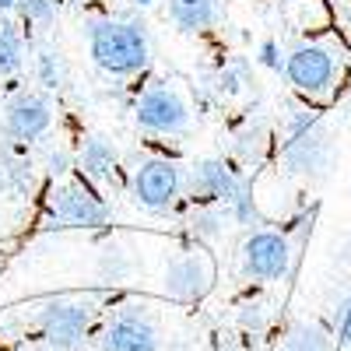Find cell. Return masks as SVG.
Segmentation results:
<instances>
[{
  "label": "cell",
  "mask_w": 351,
  "mask_h": 351,
  "mask_svg": "<svg viewBox=\"0 0 351 351\" xmlns=\"http://www.w3.org/2000/svg\"><path fill=\"white\" fill-rule=\"evenodd\" d=\"M88 53L99 71L112 77H130L148 67V36L137 21H99L88 28Z\"/></svg>",
  "instance_id": "cell-1"
},
{
  "label": "cell",
  "mask_w": 351,
  "mask_h": 351,
  "mask_svg": "<svg viewBox=\"0 0 351 351\" xmlns=\"http://www.w3.org/2000/svg\"><path fill=\"white\" fill-rule=\"evenodd\" d=\"M281 162L291 176H309V180H319V176L330 172L334 141L316 112L299 109L288 120V141L281 144Z\"/></svg>",
  "instance_id": "cell-2"
},
{
  "label": "cell",
  "mask_w": 351,
  "mask_h": 351,
  "mask_svg": "<svg viewBox=\"0 0 351 351\" xmlns=\"http://www.w3.org/2000/svg\"><path fill=\"white\" fill-rule=\"evenodd\" d=\"M39 330L53 351H77L92 330L95 306L92 299H49L39 309Z\"/></svg>",
  "instance_id": "cell-3"
},
{
  "label": "cell",
  "mask_w": 351,
  "mask_h": 351,
  "mask_svg": "<svg viewBox=\"0 0 351 351\" xmlns=\"http://www.w3.org/2000/svg\"><path fill=\"white\" fill-rule=\"evenodd\" d=\"M137 127L148 130V134H158V137H172V134H183L186 123H190V109L183 102V95L169 84H155L148 88L141 99H137Z\"/></svg>",
  "instance_id": "cell-4"
},
{
  "label": "cell",
  "mask_w": 351,
  "mask_h": 351,
  "mask_svg": "<svg viewBox=\"0 0 351 351\" xmlns=\"http://www.w3.org/2000/svg\"><path fill=\"white\" fill-rule=\"evenodd\" d=\"M49 215L64 228H106L109 225V204L84 183L56 186L49 197Z\"/></svg>",
  "instance_id": "cell-5"
},
{
  "label": "cell",
  "mask_w": 351,
  "mask_h": 351,
  "mask_svg": "<svg viewBox=\"0 0 351 351\" xmlns=\"http://www.w3.org/2000/svg\"><path fill=\"white\" fill-rule=\"evenodd\" d=\"M183 193V169L169 158H148L134 172V200L148 211H169Z\"/></svg>",
  "instance_id": "cell-6"
},
{
  "label": "cell",
  "mask_w": 351,
  "mask_h": 351,
  "mask_svg": "<svg viewBox=\"0 0 351 351\" xmlns=\"http://www.w3.org/2000/svg\"><path fill=\"white\" fill-rule=\"evenodd\" d=\"M291 271V246L281 232L260 228L243 243V274L253 281H285Z\"/></svg>",
  "instance_id": "cell-7"
},
{
  "label": "cell",
  "mask_w": 351,
  "mask_h": 351,
  "mask_svg": "<svg viewBox=\"0 0 351 351\" xmlns=\"http://www.w3.org/2000/svg\"><path fill=\"white\" fill-rule=\"evenodd\" d=\"M243 183V172L225 162V158H200L193 169H190V180H186V193L193 204L200 208H208V204H221L228 208L232 197H236Z\"/></svg>",
  "instance_id": "cell-8"
},
{
  "label": "cell",
  "mask_w": 351,
  "mask_h": 351,
  "mask_svg": "<svg viewBox=\"0 0 351 351\" xmlns=\"http://www.w3.org/2000/svg\"><path fill=\"white\" fill-rule=\"evenodd\" d=\"M215 288V260L208 253H183L165 267V295L180 302H200Z\"/></svg>",
  "instance_id": "cell-9"
},
{
  "label": "cell",
  "mask_w": 351,
  "mask_h": 351,
  "mask_svg": "<svg viewBox=\"0 0 351 351\" xmlns=\"http://www.w3.org/2000/svg\"><path fill=\"white\" fill-rule=\"evenodd\" d=\"M285 77L302 95H327L334 77H337V64L324 46H299V49L288 53Z\"/></svg>",
  "instance_id": "cell-10"
},
{
  "label": "cell",
  "mask_w": 351,
  "mask_h": 351,
  "mask_svg": "<svg viewBox=\"0 0 351 351\" xmlns=\"http://www.w3.org/2000/svg\"><path fill=\"white\" fill-rule=\"evenodd\" d=\"M102 348L106 351H162V341H158L155 319L137 306H127L106 327Z\"/></svg>",
  "instance_id": "cell-11"
},
{
  "label": "cell",
  "mask_w": 351,
  "mask_h": 351,
  "mask_svg": "<svg viewBox=\"0 0 351 351\" xmlns=\"http://www.w3.org/2000/svg\"><path fill=\"white\" fill-rule=\"evenodd\" d=\"M49 123H53V106L39 92H18L4 109V134L21 144L39 141L49 130Z\"/></svg>",
  "instance_id": "cell-12"
},
{
  "label": "cell",
  "mask_w": 351,
  "mask_h": 351,
  "mask_svg": "<svg viewBox=\"0 0 351 351\" xmlns=\"http://www.w3.org/2000/svg\"><path fill=\"white\" fill-rule=\"evenodd\" d=\"M116 165H120V155L106 137H88L77 152V169L84 172V180L92 183H112Z\"/></svg>",
  "instance_id": "cell-13"
},
{
  "label": "cell",
  "mask_w": 351,
  "mask_h": 351,
  "mask_svg": "<svg viewBox=\"0 0 351 351\" xmlns=\"http://www.w3.org/2000/svg\"><path fill=\"white\" fill-rule=\"evenodd\" d=\"M169 18L183 32H204L218 21V0H169Z\"/></svg>",
  "instance_id": "cell-14"
},
{
  "label": "cell",
  "mask_w": 351,
  "mask_h": 351,
  "mask_svg": "<svg viewBox=\"0 0 351 351\" xmlns=\"http://www.w3.org/2000/svg\"><path fill=\"white\" fill-rule=\"evenodd\" d=\"M267 144H271V130L263 123H250V127H243L236 137H232V155H236L243 165H253V162L263 158Z\"/></svg>",
  "instance_id": "cell-15"
},
{
  "label": "cell",
  "mask_w": 351,
  "mask_h": 351,
  "mask_svg": "<svg viewBox=\"0 0 351 351\" xmlns=\"http://www.w3.org/2000/svg\"><path fill=\"white\" fill-rule=\"evenodd\" d=\"M25 64V43H21V32L18 25L0 18V77H11L18 74Z\"/></svg>",
  "instance_id": "cell-16"
},
{
  "label": "cell",
  "mask_w": 351,
  "mask_h": 351,
  "mask_svg": "<svg viewBox=\"0 0 351 351\" xmlns=\"http://www.w3.org/2000/svg\"><path fill=\"white\" fill-rule=\"evenodd\" d=\"M281 351H334V341L319 324H295L288 327Z\"/></svg>",
  "instance_id": "cell-17"
},
{
  "label": "cell",
  "mask_w": 351,
  "mask_h": 351,
  "mask_svg": "<svg viewBox=\"0 0 351 351\" xmlns=\"http://www.w3.org/2000/svg\"><path fill=\"white\" fill-rule=\"evenodd\" d=\"M36 77H39V84H43V88H49V92L64 88V81H67V64H64L60 49L43 46V49L36 53Z\"/></svg>",
  "instance_id": "cell-18"
},
{
  "label": "cell",
  "mask_w": 351,
  "mask_h": 351,
  "mask_svg": "<svg viewBox=\"0 0 351 351\" xmlns=\"http://www.w3.org/2000/svg\"><path fill=\"white\" fill-rule=\"evenodd\" d=\"M0 190L25 193L32 190V162L25 158H0Z\"/></svg>",
  "instance_id": "cell-19"
},
{
  "label": "cell",
  "mask_w": 351,
  "mask_h": 351,
  "mask_svg": "<svg viewBox=\"0 0 351 351\" xmlns=\"http://www.w3.org/2000/svg\"><path fill=\"white\" fill-rule=\"evenodd\" d=\"M225 211H228V208H221V204L197 208V215L190 218L193 236H200V239H221V232H225Z\"/></svg>",
  "instance_id": "cell-20"
},
{
  "label": "cell",
  "mask_w": 351,
  "mask_h": 351,
  "mask_svg": "<svg viewBox=\"0 0 351 351\" xmlns=\"http://www.w3.org/2000/svg\"><path fill=\"white\" fill-rule=\"evenodd\" d=\"M228 215L236 218L239 225H256L260 221V211L253 204V180H250V176H243L236 197H232V204H228Z\"/></svg>",
  "instance_id": "cell-21"
},
{
  "label": "cell",
  "mask_w": 351,
  "mask_h": 351,
  "mask_svg": "<svg viewBox=\"0 0 351 351\" xmlns=\"http://www.w3.org/2000/svg\"><path fill=\"white\" fill-rule=\"evenodd\" d=\"M18 14L25 25H53L56 21V0H18Z\"/></svg>",
  "instance_id": "cell-22"
},
{
  "label": "cell",
  "mask_w": 351,
  "mask_h": 351,
  "mask_svg": "<svg viewBox=\"0 0 351 351\" xmlns=\"http://www.w3.org/2000/svg\"><path fill=\"white\" fill-rule=\"evenodd\" d=\"M243 84H246V64L243 60H232L228 67L218 71V92L221 95H236Z\"/></svg>",
  "instance_id": "cell-23"
},
{
  "label": "cell",
  "mask_w": 351,
  "mask_h": 351,
  "mask_svg": "<svg viewBox=\"0 0 351 351\" xmlns=\"http://www.w3.org/2000/svg\"><path fill=\"white\" fill-rule=\"evenodd\" d=\"M285 60H288V56H281V46H278L274 39H263V43L256 46V64H260V67L281 74V71H285Z\"/></svg>",
  "instance_id": "cell-24"
},
{
  "label": "cell",
  "mask_w": 351,
  "mask_h": 351,
  "mask_svg": "<svg viewBox=\"0 0 351 351\" xmlns=\"http://www.w3.org/2000/svg\"><path fill=\"white\" fill-rule=\"evenodd\" d=\"M239 327H243V330H253V334L267 330V313H263L260 302H246V306L239 309Z\"/></svg>",
  "instance_id": "cell-25"
},
{
  "label": "cell",
  "mask_w": 351,
  "mask_h": 351,
  "mask_svg": "<svg viewBox=\"0 0 351 351\" xmlns=\"http://www.w3.org/2000/svg\"><path fill=\"white\" fill-rule=\"evenodd\" d=\"M46 169H49L53 176H64V172H71V169H74V162H71V155H67V152H53V155H49V162H46Z\"/></svg>",
  "instance_id": "cell-26"
},
{
  "label": "cell",
  "mask_w": 351,
  "mask_h": 351,
  "mask_svg": "<svg viewBox=\"0 0 351 351\" xmlns=\"http://www.w3.org/2000/svg\"><path fill=\"white\" fill-rule=\"evenodd\" d=\"M341 341H344V344H351V299H348L344 316H341Z\"/></svg>",
  "instance_id": "cell-27"
},
{
  "label": "cell",
  "mask_w": 351,
  "mask_h": 351,
  "mask_svg": "<svg viewBox=\"0 0 351 351\" xmlns=\"http://www.w3.org/2000/svg\"><path fill=\"white\" fill-rule=\"evenodd\" d=\"M18 8V0H0V14H4V11H14Z\"/></svg>",
  "instance_id": "cell-28"
},
{
  "label": "cell",
  "mask_w": 351,
  "mask_h": 351,
  "mask_svg": "<svg viewBox=\"0 0 351 351\" xmlns=\"http://www.w3.org/2000/svg\"><path fill=\"white\" fill-rule=\"evenodd\" d=\"M137 8H152V4H158V0H134Z\"/></svg>",
  "instance_id": "cell-29"
},
{
  "label": "cell",
  "mask_w": 351,
  "mask_h": 351,
  "mask_svg": "<svg viewBox=\"0 0 351 351\" xmlns=\"http://www.w3.org/2000/svg\"><path fill=\"white\" fill-rule=\"evenodd\" d=\"M74 4H88V0H74Z\"/></svg>",
  "instance_id": "cell-30"
},
{
  "label": "cell",
  "mask_w": 351,
  "mask_h": 351,
  "mask_svg": "<svg viewBox=\"0 0 351 351\" xmlns=\"http://www.w3.org/2000/svg\"><path fill=\"white\" fill-rule=\"evenodd\" d=\"M228 351H239V348H228Z\"/></svg>",
  "instance_id": "cell-31"
}]
</instances>
